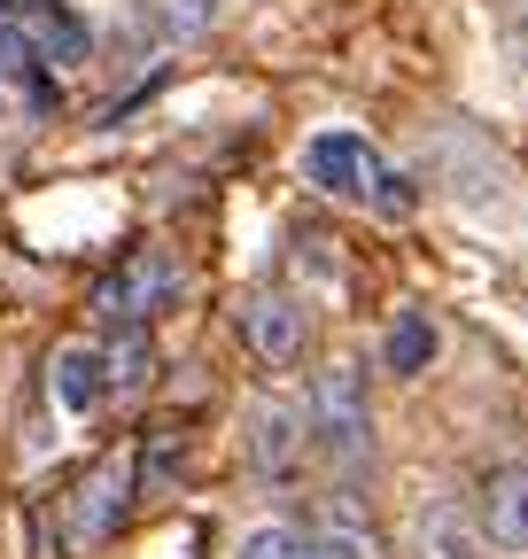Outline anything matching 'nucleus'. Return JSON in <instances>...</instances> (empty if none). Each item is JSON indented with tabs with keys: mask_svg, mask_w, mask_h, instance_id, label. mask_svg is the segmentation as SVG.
I'll return each instance as SVG.
<instances>
[{
	"mask_svg": "<svg viewBox=\"0 0 528 559\" xmlns=\"http://www.w3.org/2000/svg\"><path fill=\"white\" fill-rule=\"evenodd\" d=\"M101 396H109V349H94V342H62V349H55V404L71 412V419H86Z\"/></svg>",
	"mask_w": 528,
	"mask_h": 559,
	"instance_id": "4",
	"label": "nucleus"
},
{
	"mask_svg": "<svg viewBox=\"0 0 528 559\" xmlns=\"http://www.w3.org/2000/svg\"><path fill=\"white\" fill-rule=\"evenodd\" d=\"M319 428H326V451H343V459L365 451V396H358L350 373H326L319 381Z\"/></svg>",
	"mask_w": 528,
	"mask_h": 559,
	"instance_id": "6",
	"label": "nucleus"
},
{
	"mask_svg": "<svg viewBox=\"0 0 528 559\" xmlns=\"http://www.w3.org/2000/svg\"><path fill=\"white\" fill-rule=\"evenodd\" d=\"M303 171H311V187H319V194H335V202H365V210H381V218H405V210H412L405 171H388V164L373 156V140H358V132H311Z\"/></svg>",
	"mask_w": 528,
	"mask_h": 559,
	"instance_id": "1",
	"label": "nucleus"
},
{
	"mask_svg": "<svg viewBox=\"0 0 528 559\" xmlns=\"http://www.w3.org/2000/svg\"><path fill=\"white\" fill-rule=\"evenodd\" d=\"M179 296V264L164 257V249H132L101 288H94V311H101V326H117V334H141L164 304Z\"/></svg>",
	"mask_w": 528,
	"mask_h": 559,
	"instance_id": "2",
	"label": "nucleus"
},
{
	"mask_svg": "<svg viewBox=\"0 0 528 559\" xmlns=\"http://www.w3.org/2000/svg\"><path fill=\"white\" fill-rule=\"evenodd\" d=\"M241 334H249V349H256V366H273V373L303 358V311H296L288 296H256L249 319H241Z\"/></svg>",
	"mask_w": 528,
	"mask_h": 559,
	"instance_id": "3",
	"label": "nucleus"
},
{
	"mask_svg": "<svg viewBox=\"0 0 528 559\" xmlns=\"http://www.w3.org/2000/svg\"><path fill=\"white\" fill-rule=\"evenodd\" d=\"M156 373V349H148V326L141 334H117L109 342V389H141Z\"/></svg>",
	"mask_w": 528,
	"mask_h": 559,
	"instance_id": "10",
	"label": "nucleus"
},
{
	"mask_svg": "<svg viewBox=\"0 0 528 559\" xmlns=\"http://www.w3.org/2000/svg\"><path fill=\"white\" fill-rule=\"evenodd\" d=\"M482 521H490V536H497L505 551H528V466H513V474L490 481Z\"/></svg>",
	"mask_w": 528,
	"mask_h": 559,
	"instance_id": "7",
	"label": "nucleus"
},
{
	"mask_svg": "<svg viewBox=\"0 0 528 559\" xmlns=\"http://www.w3.org/2000/svg\"><path fill=\"white\" fill-rule=\"evenodd\" d=\"M241 559H343V551L319 544V536H303V528H256L241 544Z\"/></svg>",
	"mask_w": 528,
	"mask_h": 559,
	"instance_id": "9",
	"label": "nucleus"
},
{
	"mask_svg": "<svg viewBox=\"0 0 528 559\" xmlns=\"http://www.w3.org/2000/svg\"><path fill=\"white\" fill-rule=\"evenodd\" d=\"M381 358H388V373H420V366L435 358V334H428V319H420V311H405V319L388 326Z\"/></svg>",
	"mask_w": 528,
	"mask_h": 559,
	"instance_id": "8",
	"label": "nucleus"
},
{
	"mask_svg": "<svg viewBox=\"0 0 528 559\" xmlns=\"http://www.w3.org/2000/svg\"><path fill=\"white\" fill-rule=\"evenodd\" d=\"M16 24H24V39H32V55H39L47 70L86 62V24H79L71 9H55V0H32V9H24Z\"/></svg>",
	"mask_w": 528,
	"mask_h": 559,
	"instance_id": "5",
	"label": "nucleus"
}]
</instances>
